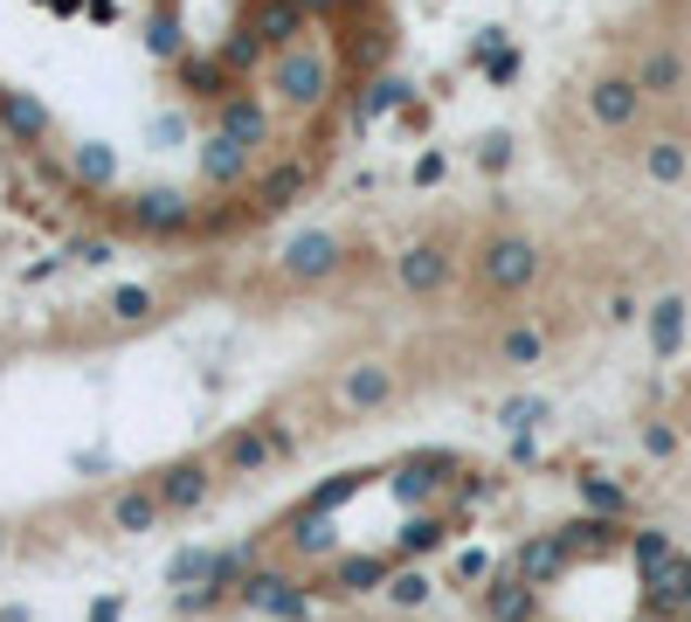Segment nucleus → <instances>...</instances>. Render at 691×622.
I'll return each instance as SVG.
<instances>
[{
	"instance_id": "obj_1",
	"label": "nucleus",
	"mask_w": 691,
	"mask_h": 622,
	"mask_svg": "<svg viewBox=\"0 0 691 622\" xmlns=\"http://www.w3.org/2000/svg\"><path fill=\"white\" fill-rule=\"evenodd\" d=\"M650 574V595L664 601V609H678V601H691V560L684 554H664L657 568H643Z\"/></svg>"
},
{
	"instance_id": "obj_2",
	"label": "nucleus",
	"mask_w": 691,
	"mask_h": 622,
	"mask_svg": "<svg viewBox=\"0 0 691 622\" xmlns=\"http://www.w3.org/2000/svg\"><path fill=\"white\" fill-rule=\"evenodd\" d=\"M201 492H208V484H201V470H174V478H166V505H194Z\"/></svg>"
},
{
	"instance_id": "obj_3",
	"label": "nucleus",
	"mask_w": 691,
	"mask_h": 622,
	"mask_svg": "<svg viewBox=\"0 0 691 622\" xmlns=\"http://www.w3.org/2000/svg\"><path fill=\"white\" fill-rule=\"evenodd\" d=\"M118 525H125V533H145V525H153V498H118Z\"/></svg>"
},
{
	"instance_id": "obj_4",
	"label": "nucleus",
	"mask_w": 691,
	"mask_h": 622,
	"mask_svg": "<svg viewBox=\"0 0 691 622\" xmlns=\"http://www.w3.org/2000/svg\"><path fill=\"white\" fill-rule=\"evenodd\" d=\"M588 505H602V512H615V505H623V492H615V484H602V478H588Z\"/></svg>"
}]
</instances>
